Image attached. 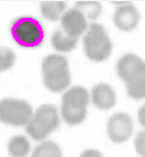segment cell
Segmentation results:
<instances>
[{
  "instance_id": "1",
  "label": "cell",
  "mask_w": 145,
  "mask_h": 157,
  "mask_svg": "<svg viewBox=\"0 0 145 157\" xmlns=\"http://www.w3.org/2000/svg\"><path fill=\"white\" fill-rule=\"evenodd\" d=\"M119 77L126 84V91L133 100L145 97V61L138 55L127 53L116 64Z\"/></svg>"
},
{
  "instance_id": "2",
  "label": "cell",
  "mask_w": 145,
  "mask_h": 157,
  "mask_svg": "<svg viewBox=\"0 0 145 157\" xmlns=\"http://www.w3.org/2000/svg\"><path fill=\"white\" fill-rule=\"evenodd\" d=\"M90 102L89 91L83 86H72L67 89L61 98V117L66 124L74 126L82 124L88 113Z\"/></svg>"
},
{
  "instance_id": "3",
  "label": "cell",
  "mask_w": 145,
  "mask_h": 157,
  "mask_svg": "<svg viewBox=\"0 0 145 157\" xmlns=\"http://www.w3.org/2000/svg\"><path fill=\"white\" fill-rule=\"evenodd\" d=\"M43 82L48 90L61 92L70 86L71 75L68 63L65 56L59 54H51L42 61Z\"/></svg>"
},
{
  "instance_id": "4",
  "label": "cell",
  "mask_w": 145,
  "mask_h": 157,
  "mask_svg": "<svg viewBox=\"0 0 145 157\" xmlns=\"http://www.w3.org/2000/svg\"><path fill=\"white\" fill-rule=\"evenodd\" d=\"M14 42L23 48H37L44 41V29L39 19L23 16L14 19L10 28Z\"/></svg>"
},
{
  "instance_id": "5",
  "label": "cell",
  "mask_w": 145,
  "mask_h": 157,
  "mask_svg": "<svg viewBox=\"0 0 145 157\" xmlns=\"http://www.w3.org/2000/svg\"><path fill=\"white\" fill-rule=\"evenodd\" d=\"M84 52L86 56L95 63L105 61L112 54V41L107 31L98 23H91L83 39Z\"/></svg>"
},
{
  "instance_id": "6",
  "label": "cell",
  "mask_w": 145,
  "mask_h": 157,
  "mask_svg": "<svg viewBox=\"0 0 145 157\" xmlns=\"http://www.w3.org/2000/svg\"><path fill=\"white\" fill-rule=\"evenodd\" d=\"M59 124L60 118L56 108L52 105H43L35 110L25 130L34 140H43L58 128Z\"/></svg>"
},
{
  "instance_id": "7",
  "label": "cell",
  "mask_w": 145,
  "mask_h": 157,
  "mask_svg": "<svg viewBox=\"0 0 145 157\" xmlns=\"http://www.w3.org/2000/svg\"><path fill=\"white\" fill-rule=\"evenodd\" d=\"M34 115L32 107L26 101L4 98L0 102V120L10 126H26Z\"/></svg>"
},
{
  "instance_id": "8",
  "label": "cell",
  "mask_w": 145,
  "mask_h": 157,
  "mask_svg": "<svg viewBox=\"0 0 145 157\" xmlns=\"http://www.w3.org/2000/svg\"><path fill=\"white\" fill-rule=\"evenodd\" d=\"M133 133V121L126 113H115L107 122V134L114 143H124Z\"/></svg>"
},
{
  "instance_id": "9",
  "label": "cell",
  "mask_w": 145,
  "mask_h": 157,
  "mask_svg": "<svg viewBox=\"0 0 145 157\" xmlns=\"http://www.w3.org/2000/svg\"><path fill=\"white\" fill-rule=\"evenodd\" d=\"M113 21L119 30L128 33L134 30L139 24L140 14L134 5H132L131 2L122 1L114 12Z\"/></svg>"
},
{
  "instance_id": "10",
  "label": "cell",
  "mask_w": 145,
  "mask_h": 157,
  "mask_svg": "<svg viewBox=\"0 0 145 157\" xmlns=\"http://www.w3.org/2000/svg\"><path fill=\"white\" fill-rule=\"evenodd\" d=\"M60 21H61V29L72 37L78 39L83 33H86L89 29L86 17L77 9H71L66 11Z\"/></svg>"
},
{
  "instance_id": "11",
  "label": "cell",
  "mask_w": 145,
  "mask_h": 157,
  "mask_svg": "<svg viewBox=\"0 0 145 157\" xmlns=\"http://www.w3.org/2000/svg\"><path fill=\"white\" fill-rule=\"evenodd\" d=\"M91 102L97 109L108 110L115 105L116 94L109 84L98 83L91 90Z\"/></svg>"
},
{
  "instance_id": "12",
  "label": "cell",
  "mask_w": 145,
  "mask_h": 157,
  "mask_svg": "<svg viewBox=\"0 0 145 157\" xmlns=\"http://www.w3.org/2000/svg\"><path fill=\"white\" fill-rule=\"evenodd\" d=\"M66 12V4L64 1H43L41 2V13L47 21L55 22L63 18Z\"/></svg>"
},
{
  "instance_id": "13",
  "label": "cell",
  "mask_w": 145,
  "mask_h": 157,
  "mask_svg": "<svg viewBox=\"0 0 145 157\" xmlns=\"http://www.w3.org/2000/svg\"><path fill=\"white\" fill-rule=\"evenodd\" d=\"M78 42L77 37H72L67 35L63 29H56L52 36V46L58 52H70L72 51Z\"/></svg>"
},
{
  "instance_id": "14",
  "label": "cell",
  "mask_w": 145,
  "mask_h": 157,
  "mask_svg": "<svg viewBox=\"0 0 145 157\" xmlns=\"http://www.w3.org/2000/svg\"><path fill=\"white\" fill-rule=\"evenodd\" d=\"M7 151L11 157H26L30 152V143L24 136H13L9 140Z\"/></svg>"
},
{
  "instance_id": "15",
  "label": "cell",
  "mask_w": 145,
  "mask_h": 157,
  "mask_svg": "<svg viewBox=\"0 0 145 157\" xmlns=\"http://www.w3.org/2000/svg\"><path fill=\"white\" fill-rule=\"evenodd\" d=\"M74 9L79 10L86 18L95 21L102 12V6L98 1H77Z\"/></svg>"
},
{
  "instance_id": "16",
  "label": "cell",
  "mask_w": 145,
  "mask_h": 157,
  "mask_svg": "<svg viewBox=\"0 0 145 157\" xmlns=\"http://www.w3.org/2000/svg\"><path fill=\"white\" fill-rule=\"evenodd\" d=\"M31 157H63V151L54 142H43L35 147Z\"/></svg>"
},
{
  "instance_id": "17",
  "label": "cell",
  "mask_w": 145,
  "mask_h": 157,
  "mask_svg": "<svg viewBox=\"0 0 145 157\" xmlns=\"http://www.w3.org/2000/svg\"><path fill=\"white\" fill-rule=\"evenodd\" d=\"M16 63V54L12 49L7 47H2L0 51V70L7 71Z\"/></svg>"
},
{
  "instance_id": "18",
  "label": "cell",
  "mask_w": 145,
  "mask_h": 157,
  "mask_svg": "<svg viewBox=\"0 0 145 157\" xmlns=\"http://www.w3.org/2000/svg\"><path fill=\"white\" fill-rule=\"evenodd\" d=\"M135 152L142 157H145V131L139 132L134 139Z\"/></svg>"
},
{
  "instance_id": "19",
  "label": "cell",
  "mask_w": 145,
  "mask_h": 157,
  "mask_svg": "<svg viewBox=\"0 0 145 157\" xmlns=\"http://www.w3.org/2000/svg\"><path fill=\"white\" fill-rule=\"evenodd\" d=\"M79 157H103V156H102V154L98 150L89 149V150H85L84 152H82V155Z\"/></svg>"
},
{
  "instance_id": "20",
  "label": "cell",
  "mask_w": 145,
  "mask_h": 157,
  "mask_svg": "<svg viewBox=\"0 0 145 157\" xmlns=\"http://www.w3.org/2000/svg\"><path fill=\"white\" fill-rule=\"evenodd\" d=\"M138 120H139L140 125L145 127V103L142 105L140 109L138 110Z\"/></svg>"
}]
</instances>
